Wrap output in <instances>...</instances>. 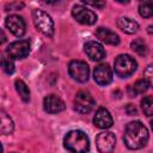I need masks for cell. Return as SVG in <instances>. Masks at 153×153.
Returning <instances> with one entry per match:
<instances>
[{
  "label": "cell",
  "instance_id": "6da1fadb",
  "mask_svg": "<svg viewBox=\"0 0 153 153\" xmlns=\"http://www.w3.org/2000/svg\"><path fill=\"white\" fill-rule=\"evenodd\" d=\"M123 140L129 149L142 148L148 141V130L140 121L130 122L126 127Z\"/></svg>",
  "mask_w": 153,
  "mask_h": 153
},
{
  "label": "cell",
  "instance_id": "7a4b0ae2",
  "mask_svg": "<svg viewBox=\"0 0 153 153\" xmlns=\"http://www.w3.org/2000/svg\"><path fill=\"white\" fill-rule=\"evenodd\" d=\"M63 145L71 153H87L90 141L87 135L81 130H71L65 135Z\"/></svg>",
  "mask_w": 153,
  "mask_h": 153
},
{
  "label": "cell",
  "instance_id": "3957f363",
  "mask_svg": "<svg viewBox=\"0 0 153 153\" xmlns=\"http://www.w3.org/2000/svg\"><path fill=\"white\" fill-rule=\"evenodd\" d=\"M32 18H33V23H35L37 30H39L43 35H45L48 37H53L54 22L47 12H44L43 10H39V8H35L32 11Z\"/></svg>",
  "mask_w": 153,
  "mask_h": 153
},
{
  "label": "cell",
  "instance_id": "277c9868",
  "mask_svg": "<svg viewBox=\"0 0 153 153\" xmlns=\"http://www.w3.org/2000/svg\"><path fill=\"white\" fill-rule=\"evenodd\" d=\"M115 73L121 78L131 75L137 67L136 61L130 55H120L115 60Z\"/></svg>",
  "mask_w": 153,
  "mask_h": 153
},
{
  "label": "cell",
  "instance_id": "5b68a950",
  "mask_svg": "<svg viewBox=\"0 0 153 153\" xmlns=\"http://www.w3.org/2000/svg\"><path fill=\"white\" fill-rule=\"evenodd\" d=\"M96 105V100L87 91H79L74 98V109L80 114H88Z\"/></svg>",
  "mask_w": 153,
  "mask_h": 153
},
{
  "label": "cell",
  "instance_id": "8992f818",
  "mask_svg": "<svg viewBox=\"0 0 153 153\" xmlns=\"http://www.w3.org/2000/svg\"><path fill=\"white\" fill-rule=\"evenodd\" d=\"M68 73L74 80L79 82H85L88 80L90 68L86 62L80 60H74L68 65Z\"/></svg>",
  "mask_w": 153,
  "mask_h": 153
},
{
  "label": "cell",
  "instance_id": "52a82bcc",
  "mask_svg": "<svg viewBox=\"0 0 153 153\" xmlns=\"http://www.w3.org/2000/svg\"><path fill=\"white\" fill-rule=\"evenodd\" d=\"M72 16L76 22H79L80 24H85V25H92L97 22V14L92 10L82 5L73 6Z\"/></svg>",
  "mask_w": 153,
  "mask_h": 153
},
{
  "label": "cell",
  "instance_id": "ba28073f",
  "mask_svg": "<svg viewBox=\"0 0 153 153\" xmlns=\"http://www.w3.org/2000/svg\"><path fill=\"white\" fill-rule=\"evenodd\" d=\"M6 53L11 59H16V60L24 59L30 53V43L26 39H19V41L12 42L7 47Z\"/></svg>",
  "mask_w": 153,
  "mask_h": 153
},
{
  "label": "cell",
  "instance_id": "9c48e42d",
  "mask_svg": "<svg viewBox=\"0 0 153 153\" xmlns=\"http://www.w3.org/2000/svg\"><path fill=\"white\" fill-rule=\"evenodd\" d=\"M115 143L116 139L111 131L99 133L96 139V145L100 153H112L115 149Z\"/></svg>",
  "mask_w": 153,
  "mask_h": 153
},
{
  "label": "cell",
  "instance_id": "30bf717a",
  "mask_svg": "<svg viewBox=\"0 0 153 153\" xmlns=\"http://www.w3.org/2000/svg\"><path fill=\"white\" fill-rule=\"evenodd\" d=\"M5 24L7 29L17 37H22L26 31L25 20L18 14H10L5 20Z\"/></svg>",
  "mask_w": 153,
  "mask_h": 153
},
{
  "label": "cell",
  "instance_id": "8fae6325",
  "mask_svg": "<svg viewBox=\"0 0 153 153\" xmlns=\"http://www.w3.org/2000/svg\"><path fill=\"white\" fill-rule=\"evenodd\" d=\"M93 79L94 81L100 85L105 86L112 81V71L108 63H100L94 68L93 72Z\"/></svg>",
  "mask_w": 153,
  "mask_h": 153
},
{
  "label": "cell",
  "instance_id": "7c38bea8",
  "mask_svg": "<svg viewBox=\"0 0 153 153\" xmlns=\"http://www.w3.org/2000/svg\"><path fill=\"white\" fill-rule=\"evenodd\" d=\"M85 53L92 61H100L105 57V50L103 45L96 41H88L84 45Z\"/></svg>",
  "mask_w": 153,
  "mask_h": 153
},
{
  "label": "cell",
  "instance_id": "4fadbf2b",
  "mask_svg": "<svg viewBox=\"0 0 153 153\" xmlns=\"http://www.w3.org/2000/svg\"><path fill=\"white\" fill-rule=\"evenodd\" d=\"M43 108L49 114H57L65 110V103L60 97L55 94H49L43 100Z\"/></svg>",
  "mask_w": 153,
  "mask_h": 153
},
{
  "label": "cell",
  "instance_id": "5bb4252c",
  "mask_svg": "<svg viewBox=\"0 0 153 153\" xmlns=\"http://www.w3.org/2000/svg\"><path fill=\"white\" fill-rule=\"evenodd\" d=\"M93 123L98 128L106 129V128H110L112 126L114 121H112V117H111L110 112L105 108H99L96 111V115L93 117Z\"/></svg>",
  "mask_w": 153,
  "mask_h": 153
},
{
  "label": "cell",
  "instance_id": "9a60e30c",
  "mask_svg": "<svg viewBox=\"0 0 153 153\" xmlns=\"http://www.w3.org/2000/svg\"><path fill=\"white\" fill-rule=\"evenodd\" d=\"M96 36L104 43L111 44V45H117L120 43V37L116 32L108 27H98L96 30Z\"/></svg>",
  "mask_w": 153,
  "mask_h": 153
},
{
  "label": "cell",
  "instance_id": "2e32d148",
  "mask_svg": "<svg viewBox=\"0 0 153 153\" xmlns=\"http://www.w3.org/2000/svg\"><path fill=\"white\" fill-rule=\"evenodd\" d=\"M14 129V124L10 115L0 108V134H11Z\"/></svg>",
  "mask_w": 153,
  "mask_h": 153
},
{
  "label": "cell",
  "instance_id": "e0dca14e",
  "mask_svg": "<svg viewBox=\"0 0 153 153\" xmlns=\"http://www.w3.org/2000/svg\"><path fill=\"white\" fill-rule=\"evenodd\" d=\"M117 26L126 33H135L139 29V24L128 17H121L117 20Z\"/></svg>",
  "mask_w": 153,
  "mask_h": 153
},
{
  "label": "cell",
  "instance_id": "ac0fdd59",
  "mask_svg": "<svg viewBox=\"0 0 153 153\" xmlns=\"http://www.w3.org/2000/svg\"><path fill=\"white\" fill-rule=\"evenodd\" d=\"M151 86V82L146 79H141V80H137L129 90H131L133 92L130 93V97H135V94H140V93H145Z\"/></svg>",
  "mask_w": 153,
  "mask_h": 153
},
{
  "label": "cell",
  "instance_id": "d6986e66",
  "mask_svg": "<svg viewBox=\"0 0 153 153\" xmlns=\"http://www.w3.org/2000/svg\"><path fill=\"white\" fill-rule=\"evenodd\" d=\"M14 85H16V90H17V92L19 93L20 98H22L24 102H29V100H30V90H29V87L26 86V84H25L23 80L17 79L16 82H14Z\"/></svg>",
  "mask_w": 153,
  "mask_h": 153
},
{
  "label": "cell",
  "instance_id": "ffe728a7",
  "mask_svg": "<svg viewBox=\"0 0 153 153\" xmlns=\"http://www.w3.org/2000/svg\"><path fill=\"white\" fill-rule=\"evenodd\" d=\"M130 47H131V49H133L136 54H139L140 56H145V55L147 54V51H148V48H147V45H146V43H145V41H143L142 38H136V39H134V41L131 42Z\"/></svg>",
  "mask_w": 153,
  "mask_h": 153
},
{
  "label": "cell",
  "instance_id": "44dd1931",
  "mask_svg": "<svg viewBox=\"0 0 153 153\" xmlns=\"http://www.w3.org/2000/svg\"><path fill=\"white\" fill-rule=\"evenodd\" d=\"M141 109L143 111V114L146 116H152V112H153V100H152V97L151 96H146L142 100H141Z\"/></svg>",
  "mask_w": 153,
  "mask_h": 153
},
{
  "label": "cell",
  "instance_id": "7402d4cb",
  "mask_svg": "<svg viewBox=\"0 0 153 153\" xmlns=\"http://www.w3.org/2000/svg\"><path fill=\"white\" fill-rule=\"evenodd\" d=\"M139 12L143 18H149L153 14V6L151 1H143L139 6Z\"/></svg>",
  "mask_w": 153,
  "mask_h": 153
},
{
  "label": "cell",
  "instance_id": "603a6c76",
  "mask_svg": "<svg viewBox=\"0 0 153 153\" xmlns=\"http://www.w3.org/2000/svg\"><path fill=\"white\" fill-rule=\"evenodd\" d=\"M0 66H1L2 71L7 74H12L14 72V63L11 57H2L0 60Z\"/></svg>",
  "mask_w": 153,
  "mask_h": 153
},
{
  "label": "cell",
  "instance_id": "cb8c5ba5",
  "mask_svg": "<svg viewBox=\"0 0 153 153\" xmlns=\"http://www.w3.org/2000/svg\"><path fill=\"white\" fill-rule=\"evenodd\" d=\"M84 2L86 5H91V6H94V7H103V6H105V2H93V1H86V0H84Z\"/></svg>",
  "mask_w": 153,
  "mask_h": 153
},
{
  "label": "cell",
  "instance_id": "d4e9b609",
  "mask_svg": "<svg viewBox=\"0 0 153 153\" xmlns=\"http://www.w3.org/2000/svg\"><path fill=\"white\" fill-rule=\"evenodd\" d=\"M127 112H128V115H134V114H136V109L131 105V104H128L127 105Z\"/></svg>",
  "mask_w": 153,
  "mask_h": 153
},
{
  "label": "cell",
  "instance_id": "484cf974",
  "mask_svg": "<svg viewBox=\"0 0 153 153\" xmlns=\"http://www.w3.org/2000/svg\"><path fill=\"white\" fill-rule=\"evenodd\" d=\"M6 39H7V37H6V33L0 29V44H2V43H5L6 42Z\"/></svg>",
  "mask_w": 153,
  "mask_h": 153
},
{
  "label": "cell",
  "instance_id": "4316f807",
  "mask_svg": "<svg viewBox=\"0 0 153 153\" xmlns=\"http://www.w3.org/2000/svg\"><path fill=\"white\" fill-rule=\"evenodd\" d=\"M0 153H2V145L0 143Z\"/></svg>",
  "mask_w": 153,
  "mask_h": 153
}]
</instances>
